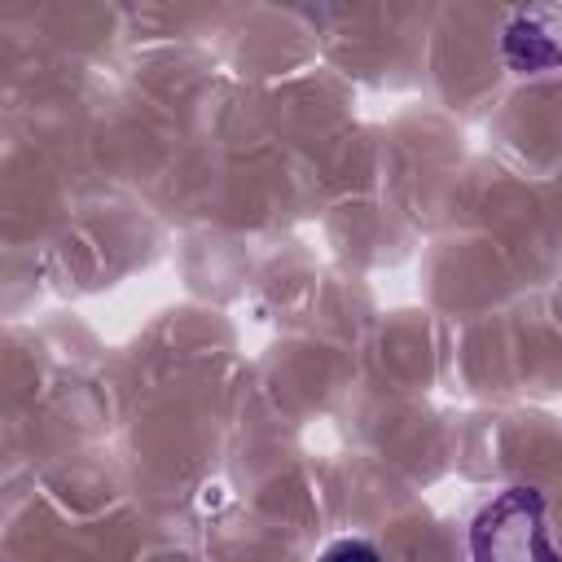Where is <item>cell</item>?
<instances>
[{
  "instance_id": "cell-1",
  "label": "cell",
  "mask_w": 562,
  "mask_h": 562,
  "mask_svg": "<svg viewBox=\"0 0 562 562\" xmlns=\"http://www.w3.org/2000/svg\"><path fill=\"white\" fill-rule=\"evenodd\" d=\"M470 562H562L549 540L544 496L536 487L496 492L470 522Z\"/></svg>"
},
{
  "instance_id": "cell-2",
  "label": "cell",
  "mask_w": 562,
  "mask_h": 562,
  "mask_svg": "<svg viewBox=\"0 0 562 562\" xmlns=\"http://www.w3.org/2000/svg\"><path fill=\"white\" fill-rule=\"evenodd\" d=\"M501 53L518 75H540L562 66V4L518 9L501 35Z\"/></svg>"
},
{
  "instance_id": "cell-3",
  "label": "cell",
  "mask_w": 562,
  "mask_h": 562,
  "mask_svg": "<svg viewBox=\"0 0 562 562\" xmlns=\"http://www.w3.org/2000/svg\"><path fill=\"white\" fill-rule=\"evenodd\" d=\"M321 562H382L378 558V549L369 544V540H334L325 553H321Z\"/></svg>"
}]
</instances>
